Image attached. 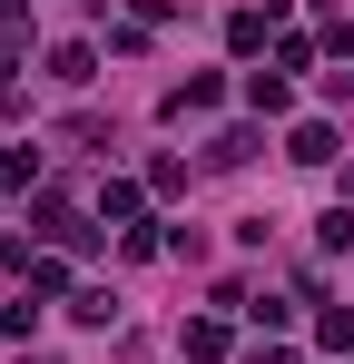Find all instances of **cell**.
<instances>
[{
    "mask_svg": "<svg viewBox=\"0 0 354 364\" xmlns=\"http://www.w3.org/2000/svg\"><path fill=\"white\" fill-rule=\"evenodd\" d=\"M10 10H30V0H10Z\"/></svg>",
    "mask_w": 354,
    "mask_h": 364,
    "instance_id": "3",
    "label": "cell"
},
{
    "mask_svg": "<svg viewBox=\"0 0 354 364\" xmlns=\"http://www.w3.org/2000/svg\"><path fill=\"white\" fill-rule=\"evenodd\" d=\"M177 345H187V355H197V364H217V355H227V325H217V315H197V325H187Z\"/></svg>",
    "mask_w": 354,
    "mask_h": 364,
    "instance_id": "1",
    "label": "cell"
},
{
    "mask_svg": "<svg viewBox=\"0 0 354 364\" xmlns=\"http://www.w3.org/2000/svg\"><path fill=\"white\" fill-rule=\"evenodd\" d=\"M286 158H305V168H325V158H335V128H295V148Z\"/></svg>",
    "mask_w": 354,
    "mask_h": 364,
    "instance_id": "2",
    "label": "cell"
}]
</instances>
